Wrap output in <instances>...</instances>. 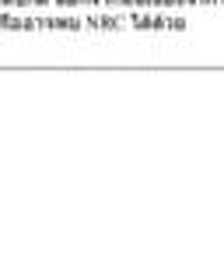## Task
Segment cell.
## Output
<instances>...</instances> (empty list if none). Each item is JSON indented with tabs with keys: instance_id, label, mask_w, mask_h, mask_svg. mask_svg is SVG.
Listing matches in <instances>:
<instances>
[]
</instances>
